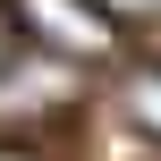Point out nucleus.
I'll return each mask as SVG.
<instances>
[{
  "mask_svg": "<svg viewBox=\"0 0 161 161\" xmlns=\"http://www.w3.org/2000/svg\"><path fill=\"white\" fill-rule=\"evenodd\" d=\"M0 161H42V153H34V144H0Z\"/></svg>",
  "mask_w": 161,
  "mask_h": 161,
  "instance_id": "nucleus-6",
  "label": "nucleus"
},
{
  "mask_svg": "<svg viewBox=\"0 0 161 161\" xmlns=\"http://www.w3.org/2000/svg\"><path fill=\"white\" fill-rule=\"evenodd\" d=\"M85 102V68L76 59H51V51H17L0 68V136H25L42 119H68Z\"/></svg>",
  "mask_w": 161,
  "mask_h": 161,
  "instance_id": "nucleus-1",
  "label": "nucleus"
},
{
  "mask_svg": "<svg viewBox=\"0 0 161 161\" xmlns=\"http://www.w3.org/2000/svg\"><path fill=\"white\" fill-rule=\"evenodd\" d=\"M17 59V25H8V8H0V68Z\"/></svg>",
  "mask_w": 161,
  "mask_h": 161,
  "instance_id": "nucleus-5",
  "label": "nucleus"
},
{
  "mask_svg": "<svg viewBox=\"0 0 161 161\" xmlns=\"http://www.w3.org/2000/svg\"><path fill=\"white\" fill-rule=\"evenodd\" d=\"M119 110H127V127H136L144 144H161V59H153V68H127Z\"/></svg>",
  "mask_w": 161,
  "mask_h": 161,
  "instance_id": "nucleus-3",
  "label": "nucleus"
},
{
  "mask_svg": "<svg viewBox=\"0 0 161 161\" xmlns=\"http://www.w3.org/2000/svg\"><path fill=\"white\" fill-rule=\"evenodd\" d=\"M8 25L42 34V51H51V59H76V68L119 51V25H110L93 0H17V8H8Z\"/></svg>",
  "mask_w": 161,
  "mask_h": 161,
  "instance_id": "nucleus-2",
  "label": "nucleus"
},
{
  "mask_svg": "<svg viewBox=\"0 0 161 161\" xmlns=\"http://www.w3.org/2000/svg\"><path fill=\"white\" fill-rule=\"evenodd\" d=\"M93 8H102L110 25H127V17H136V25H161V0H93Z\"/></svg>",
  "mask_w": 161,
  "mask_h": 161,
  "instance_id": "nucleus-4",
  "label": "nucleus"
}]
</instances>
